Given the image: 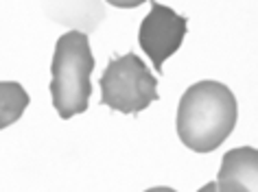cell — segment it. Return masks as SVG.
<instances>
[{
	"mask_svg": "<svg viewBox=\"0 0 258 192\" xmlns=\"http://www.w3.org/2000/svg\"><path fill=\"white\" fill-rule=\"evenodd\" d=\"M81 3H96V0H81ZM88 5V7H92ZM48 14L55 18V20L61 22H73L77 27L83 29H94V24L103 20V11H92L86 9V5H79V0H48Z\"/></svg>",
	"mask_w": 258,
	"mask_h": 192,
	"instance_id": "obj_6",
	"label": "cell"
},
{
	"mask_svg": "<svg viewBox=\"0 0 258 192\" xmlns=\"http://www.w3.org/2000/svg\"><path fill=\"white\" fill-rule=\"evenodd\" d=\"M199 192H217V183H215V181H212V183H206Z\"/></svg>",
	"mask_w": 258,
	"mask_h": 192,
	"instance_id": "obj_10",
	"label": "cell"
},
{
	"mask_svg": "<svg viewBox=\"0 0 258 192\" xmlns=\"http://www.w3.org/2000/svg\"><path fill=\"white\" fill-rule=\"evenodd\" d=\"M107 3L114 5V7H120V9H134V7H140L147 0H107Z\"/></svg>",
	"mask_w": 258,
	"mask_h": 192,
	"instance_id": "obj_8",
	"label": "cell"
},
{
	"mask_svg": "<svg viewBox=\"0 0 258 192\" xmlns=\"http://www.w3.org/2000/svg\"><path fill=\"white\" fill-rule=\"evenodd\" d=\"M236 99L219 81H199L184 92L177 107V136L186 149H219L236 125Z\"/></svg>",
	"mask_w": 258,
	"mask_h": 192,
	"instance_id": "obj_1",
	"label": "cell"
},
{
	"mask_svg": "<svg viewBox=\"0 0 258 192\" xmlns=\"http://www.w3.org/2000/svg\"><path fill=\"white\" fill-rule=\"evenodd\" d=\"M29 107V94L20 83L0 81V129L18 123Z\"/></svg>",
	"mask_w": 258,
	"mask_h": 192,
	"instance_id": "obj_7",
	"label": "cell"
},
{
	"mask_svg": "<svg viewBox=\"0 0 258 192\" xmlns=\"http://www.w3.org/2000/svg\"><path fill=\"white\" fill-rule=\"evenodd\" d=\"M145 192H177V190L166 188V185H158V188H149V190H145Z\"/></svg>",
	"mask_w": 258,
	"mask_h": 192,
	"instance_id": "obj_9",
	"label": "cell"
},
{
	"mask_svg": "<svg viewBox=\"0 0 258 192\" xmlns=\"http://www.w3.org/2000/svg\"><path fill=\"white\" fill-rule=\"evenodd\" d=\"M158 101V79L138 55L129 53L107 63L101 76V103L120 114H138Z\"/></svg>",
	"mask_w": 258,
	"mask_h": 192,
	"instance_id": "obj_3",
	"label": "cell"
},
{
	"mask_svg": "<svg viewBox=\"0 0 258 192\" xmlns=\"http://www.w3.org/2000/svg\"><path fill=\"white\" fill-rule=\"evenodd\" d=\"M188 22L186 18L175 14L171 7H164L160 3H151V11L140 24L138 42L147 57L153 61V68L162 72L164 61L171 55H175L184 42Z\"/></svg>",
	"mask_w": 258,
	"mask_h": 192,
	"instance_id": "obj_4",
	"label": "cell"
},
{
	"mask_svg": "<svg viewBox=\"0 0 258 192\" xmlns=\"http://www.w3.org/2000/svg\"><path fill=\"white\" fill-rule=\"evenodd\" d=\"M217 192H256L258 153L251 146L232 149L223 155L217 177Z\"/></svg>",
	"mask_w": 258,
	"mask_h": 192,
	"instance_id": "obj_5",
	"label": "cell"
},
{
	"mask_svg": "<svg viewBox=\"0 0 258 192\" xmlns=\"http://www.w3.org/2000/svg\"><path fill=\"white\" fill-rule=\"evenodd\" d=\"M94 70V57L88 35L83 31H68L57 40L53 63H50V96L61 118H73L88 110L92 94L90 74Z\"/></svg>",
	"mask_w": 258,
	"mask_h": 192,
	"instance_id": "obj_2",
	"label": "cell"
}]
</instances>
